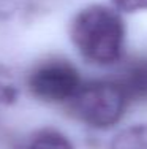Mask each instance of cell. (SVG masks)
<instances>
[{
    "mask_svg": "<svg viewBox=\"0 0 147 149\" xmlns=\"http://www.w3.org/2000/svg\"><path fill=\"white\" fill-rule=\"evenodd\" d=\"M127 24L111 3H86L68 21V40L79 59L97 68H114L125 59Z\"/></svg>",
    "mask_w": 147,
    "mask_h": 149,
    "instance_id": "1",
    "label": "cell"
},
{
    "mask_svg": "<svg viewBox=\"0 0 147 149\" xmlns=\"http://www.w3.org/2000/svg\"><path fill=\"white\" fill-rule=\"evenodd\" d=\"M26 91L38 103L66 106L84 84L81 70L62 56H48L26 73Z\"/></svg>",
    "mask_w": 147,
    "mask_h": 149,
    "instance_id": "3",
    "label": "cell"
},
{
    "mask_svg": "<svg viewBox=\"0 0 147 149\" xmlns=\"http://www.w3.org/2000/svg\"><path fill=\"white\" fill-rule=\"evenodd\" d=\"M130 105L127 92L115 78H100L84 81L65 109L82 125L97 132H108L124 120Z\"/></svg>",
    "mask_w": 147,
    "mask_h": 149,
    "instance_id": "2",
    "label": "cell"
},
{
    "mask_svg": "<svg viewBox=\"0 0 147 149\" xmlns=\"http://www.w3.org/2000/svg\"><path fill=\"white\" fill-rule=\"evenodd\" d=\"M108 149H147V122H136L119 129Z\"/></svg>",
    "mask_w": 147,
    "mask_h": 149,
    "instance_id": "6",
    "label": "cell"
},
{
    "mask_svg": "<svg viewBox=\"0 0 147 149\" xmlns=\"http://www.w3.org/2000/svg\"><path fill=\"white\" fill-rule=\"evenodd\" d=\"M115 79L122 84L131 103L147 100V59L131 62Z\"/></svg>",
    "mask_w": 147,
    "mask_h": 149,
    "instance_id": "4",
    "label": "cell"
},
{
    "mask_svg": "<svg viewBox=\"0 0 147 149\" xmlns=\"http://www.w3.org/2000/svg\"><path fill=\"white\" fill-rule=\"evenodd\" d=\"M17 97H19V91L14 84L0 79V106H8L16 103Z\"/></svg>",
    "mask_w": 147,
    "mask_h": 149,
    "instance_id": "8",
    "label": "cell"
},
{
    "mask_svg": "<svg viewBox=\"0 0 147 149\" xmlns=\"http://www.w3.org/2000/svg\"><path fill=\"white\" fill-rule=\"evenodd\" d=\"M109 3L124 16L147 13V0H109Z\"/></svg>",
    "mask_w": 147,
    "mask_h": 149,
    "instance_id": "7",
    "label": "cell"
},
{
    "mask_svg": "<svg viewBox=\"0 0 147 149\" xmlns=\"http://www.w3.org/2000/svg\"><path fill=\"white\" fill-rule=\"evenodd\" d=\"M24 149H76V146L63 130L55 127H41L30 135Z\"/></svg>",
    "mask_w": 147,
    "mask_h": 149,
    "instance_id": "5",
    "label": "cell"
}]
</instances>
